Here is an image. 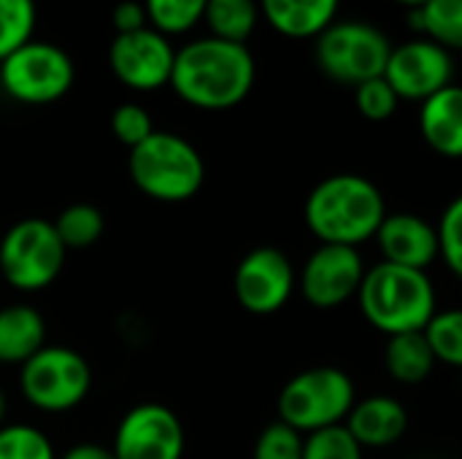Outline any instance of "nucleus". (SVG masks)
Segmentation results:
<instances>
[{"label": "nucleus", "instance_id": "nucleus-1", "mask_svg": "<svg viewBox=\"0 0 462 459\" xmlns=\"http://www.w3.org/2000/svg\"><path fill=\"white\" fill-rule=\"evenodd\" d=\"M254 81L257 62L246 43L203 35L176 49L168 87L192 108L227 111L249 97Z\"/></svg>", "mask_w": 462, "mask_h": 459}, {"label": "nucleus", "instance_id": "nucleus-2", "mask_svg": "<svg viewBox=\"0 0 462 459\" xmlns=\"http://www.w3.org/2000/svg\"><path fill=\"white\" fill-rule=\"evenodd\" d=\"M387 216L382 189L357 173H336L322 179L306 197L303 219L319 243L352 246L374 241Z\"/></svg>", "mask_w": 462, "mask_h": 459}, {"label": "nucleus", "instance_id": "nucleus-3", "mask_svg": "<svg viewBox=\"0 0 462 459\" xmlns=\"http://www.w3.org/2000/svg\"><path fill=\"white\" fill-rule=\"evenodd\" d=\"M357 303L365 322L387 338L422 333L439 311L436 287L428 271L401 268L393 262H379L365 271Z\"/></svg>", "mask_w": 462, "mask_h": 459}, {"label": "nucleus", "instance_id": "nucleus-4", "mask_svg": "<svg viewBox=\"0 0 462 459\" xmlns=\"http://www.w3.org/2000/svg\"><path fill=\"white\" fill-rule=\"evenodd\" d=\"M127 170L133 184L157 203H187L206 181L200 151L187 138L165 130H154L130 149Z\"/></svg>", "mask_w": 462, "mask_h": 459}, {"label": "nucleus", "instance_id": "nucleus-5", "mask_svg": "<svg viewBox=\"0 0 462 459\" xmlns=\"http://www.w3.org/2000/svg\"><path fill=\"white\" fill-rule=\"evenodd\" d=\"M357 403L355 381L346 371L319 365L292 376L279 392V422L303 436L344 425Z\"/></svg>", "mask_w": 462, "mask_h": 459}, {"label": "nucleus", "instance_id": "nucleus-6", "mask_svg": "<svg viewBox=\"0 0 462 459\" xmlns=\"http://www.w3.org/2000/svg\"><path fill=\"white\" fill-rule=\"evenodd\" d=\"M390 51L393 43L384 30L360 19H336L319 38H314L317 68L330 81L346 87L384 76Z\"/></svg>", "mask_w": 462, "mask_h": 459}, {"label": "nucleus", "instance_id": "nucleus-7", "mask_svg": "<svg viewBox=\"0 0 462 459\" xmlns=\"http://www.w3.org/2000/svg\"><path fill=\"white\" fill-rule=\"evenodd\" d=\"M65 254L68 249L51 222L19 219L0 238V276L16 292H41L62 273Z\"/></svg>", "mask_w": 462, "mask_h": 459}, {"label": "nucleus", "instance_id": "nucleus-8", "mask_svg": "<svg viewBox=\"0 0 462 459\" xmlns=\"http://www.w3.org/2000/svg\"><path fill=\"white\" fill-rule=\"evenodd\" d=\"M76 81L70 54L49 41H27L0 62L3 92L22 106H49L62 100Z\"/></svg>", "mask_w": 462, "mask_h": 459}, {"label": "nucleus", "instance_id": "nucleus-9", "mask_svg": "<svg viewBox=\"0 0 462 459\" xmlns=\"http://www.w3.org/2000/svg\"><path fill=\"white\" fill-rule=\"evenodd\" d=\"M24 400L43 414L76 409L92 387L89 363L70 346H43L19 371Z\"/></svg>", "mask_w": 462, "mask_h": 459}, {"label": "nucleus", "instance_id": "nucleus-10", "mask_svg": "<svg viewBox=\"0 0 462 459\" xmlns=\"http://www.w3.org/2000/svg\"><path fill=\"white\" fill-rule=\"evenodd\" d=\"M176 46L154 27L114 35L108 46V68L114 78L133 92H154L171 84Z\"/></svg>", "mask_w": 462, "mask_h": 459}, {"label": "nucleus", "instance_id": "nucleus-11", "mask_svg": "<svg viewBox=\"0 0 462 459\" xmlns=\"http://www.w3.org/2000/svg\"><path fill=\"white\" fill-rule=\"evenodd\" d=\"M365 271L368 268L363 262L360 249L319 243L306 257L303 271L298 276V287L309 306L319 311H333L357 298Z\"/></svg>", "mask_w": 462, "mask_h": 459}, {"label": "nucleus", "instance_id": "nucleus-12", "mask_svg": "<svg viewBox=\"0 0 462 459\" xmlns=\"http://www.w3.org/2000/svg\"><path fill=\"white\" fill-rule=\"evenodd\" d=\"M298 287L295 268L282 249H252L236 268L233 292L238 306L254 317H271L282 311Z\"/></svg>", "mask_w": 462, "mask_h": 459}, {"label": "nucleus", "instance_id": "nucleus-13", "mask_svg": "<svg viewBox=\"0 0 462 459\" xmlns=\"http://www.w3.org/2000/svg\"><path fill=\"white\" fill-rule=\"evenodd\" d=\"M384 78L401 100L425 103L444 87L455 84V60L444 46L420 35L403 41L401 46H393Z\"/></svg>", "mask_w": 462, "mask_h": 459}, {"label": "nucleus", "instance_id": "nucleus-14", "mask_svg": "<svg viewBox=\"0 0 462 459\" xmlns=\"http://www.w3.org/2000/svg\"><path fill=\"white\" fill-rule=\"evenodd\" d=\"M116 459H181L184 427L162 403H141L130 409L114 436Z\"/></svg>", "mask_w": 462, "mask_h": 459}, {"label": "nucleus", "instance_id": "nucleus-15", "mask_svg": "<svg viewBox=\"0 0 462 459\" xmlns=\"http://www.w3.org/2000/svg\"><path fill=\"white\" fill-rule=\"evenodd\" d=\"M374 241L379 243L382 262L401 268L428 271L441 257L439 227L409 211L387 214Z\"/></svg>", "mask_w": 462, "mask_h": 459}, {"label": "nucleus", "instance_id": "nucleus-16", "mask_svg": "<svg viewBox=\"0 0 462 459\" xmlns=\"http://www.w3.org/2000/svg\"><path fill=\"white\" fill-rule=\"evenodd\" d=\"M344 427L363 449H387L409 430V411L390 395H371L355 403Z\"/></svg>", "mask_w": 462, "mask_h": 459}, {"label": "nucleus", "instance_id": "nucleus-17", "mask_svg": "<svg viewBox=\"0 0 462 459\" xmlns=\"http://www.w3.org/2000/svg\"><path fill=\"white\" fill-rule=\"evenodd\" d=\"M420 133L436 154L462 160V84H449L420 103Z\"/></svg>", "mask_w": 462, "mask_h": 459}, {"label": "nucleus", "instance_id": "nucleus-18", "mask_svg": "<svg viewBox=\"0 0 462 459\" xmlns=\"http://www.w3.org/2000/svg\"><path fill=\"white\" fill-rule=\"evenodd\" d=\"M263 19L284 38H319L338 16L341 0H257Z\"/></svg>", "mask_w": 462, "mask_h": 459}, {"label": "nucleus", "instance_id": "nucleus-19", "mask_svg": "<svg viewBox=\"0 0 462 459\" xmlns=\"http://www.w3.org/2000/svg\"><path fill=\"white\" fill-rule=\"evenodd\" d=\"M46 346V319L32 306H5L0 308V363L24 365Z\"/></svg>", "mask_w": 462, "mask_h": 459}, {"label": "nucleus", "instance_id": "nucleus-20", "mask_svg": "<svg viewBox=\"0 0 462 459\" xmlns=\"http://www.w3.org/2000/svg\"><path fill=\"white\" fill-rule=\"evenodd\" d=\"M384 365L393 381L414 387L430 379L436 368L433 349L425 338V333H403L393 335L384 349Z\"/></svg>", "mask_w": 462, "mask_h": 459}, {"label": "nucleus", "instance_id": "nucleus-21", "mask_svg": "<svg viewBox=\"0 0 462 459\" xmlns=\"http://www.w3.org/2000/svg\"><path fill=\"white\" fill-rule=\"evenodd\" d=\"M260 19L263 14L257 0H208L203 11L208 35L230 43H246L254 35Z\"/></svg>", "mask_w": 462, "mask_h": 459}, {"label": "nucleus", "instance_id": "nucleus-22", "mask_svg": "<svg viewBox=\"0 0 462 459\" xmlns=\"http://www.w3.org/2000/svg\"><path fill=\"white\" fill-rule=\"evenodd\" d=\"M411 27L449 54L462 51V0H428L422 8L409 14Z\"/></svg>", "mask_w": 462, "mask_h": 459}, {"label": "nucleus", "instance_id": "nucleus-23", "mask_svg": "<svg viewBox=\"0 0 462 459\" xmlns=\"http://www.w3.org/2000/svg\"><path fill=\"white\" fill-rule=\"evenodd\" d=\"M51 225H54L60 241L65 243V249H89L100 241V235L106 230V219H103L100 208H95L89 203H73V206L62 208Z\"/></svg>", "mask_w": 462, "mask_h": 459}, {"label": "nucleus", "instance_id": "nucleus-24", "mask_svg": "<svg viewBox=\"0 0 462 459\" xmlns=\"http://www.w3.org/2000/svg\"><path fill=\"white\" fill-rule=\"evenodd\" d=\"M146 8L149 27L173 38L195 30L203 22V11L208 0H141Z\"/></svg>", "mask_w": 462, "mask_h": 459}, {"label": "nucleus", "instance_id": "nucleus-25", "mask_svg": "<svg viewBox=\"0 0 462 459\" xmlns=\"http://www.w3.org/2000/svg\"><path fill=\"white\" fill-rule=\"evenodd\" d=\"M422 333L433 349L436 363H444L449 368H462V308L436 311Z\"/></svg>", "mask_w": 462, "mask_h": 459}, {"label": "nucleus", "instance_id": "nucleus-26", "mask_svg": "<svg viewBox=\"0 0 462 459\" xmlns=\"http://www.w3.org/2000/svg\"><path fill=\"white\" fill-rule=\"evenodd\" d=\"M35 22V0H0V62L32 41Z\"/></svg>", "mask_w": 462, "mask_h": 459}, {"label": "nucleus", "instance_id": "nucleus-27", "mask_svg": "<svg viewBox=\"0 0 462 459\" xmlns=\"http://www.w3.org/2000/svg\"><path fill=\"white\" fill-rule=\"evenodd\" d=\"M0 459H57L51 441L32 425L0 427Z\"/></svg>", "mask_w": 462, "mask_h": 459}, {"label": "nucleus", "instance_id": "nucleus-28", "mask_svg": "<svg viewBox=\"0 0 462 459\" xmlns=\"http://www.w3.org/2000/svg\"><path fill=\"white\" fill-rule=\"evenodd\" d=\"M363 446L352 438V433L344 425L317 430L306 436L303 444V459H365Z\"/></svg>", "mask_w": 462, "mask_h": 459}, {"label": "nucleus", "instance_id": "nucleus-29", "mask_svg": "<svg viewBox=\"0 0 462 459\" xmlns=\"http://www.w3.org/2000/svg\"><path fill=\"white\" fill-rule=\"evenodd\" d=\"M355 106L368 122H387L398 111L401 97L390 87V81L384 76H379V78H371V81H363L355 87Z\"/></svg>", "mask_w": 462, "mask_h": 459}, {"label": "nucleus", "instance_id": "nucleus-30", "mask_svg": "<svg viewBox=\"0 0 462 459\" xmlns=\"http://www.w3.org/2000/svg\"><path fill=\"white\" fill-rule=\"evenodd\" d=\"M306 436L284 422L268 425L254 441V459H303Z\"/></svg>", "mask_w": 462, "mask_h": 459}, {"label": "nucleus", "instance_id": "nucleus-31", "mask_svg": "<svg viewBox=\"0 0 462 459\" xmlns=\"http://www.w3.org/2000/svg\"><path fill=\"white\" fill-rule=\"evenodd\" d=\"M111 130L119 143L127 149H135L154 133V119L141 103H122L111 114Z\"/></svg>", "mask_w": 462, "mask_h": 459}, {"label": "nucleus", "instance_id": "nucleus-32", "mask_svg": "<svg viewBox=\"0 0 462 459\" xmlns=\"http://www.w3.org/2000/svg\"><path fill=\"white\" fill-rule=\"evenodd\" d=\"M439 243L447 268L462 281V192L449 200L439 219Z\"/></svg>", "mask_w": 462, "mask_h": 459}, {"label": "nucleus", "instance_id": "nucleus-33", "mask_svg": "<svg viewBox=\"0 0 462 459\" xmlns=\"http://www.w3.org/2000/svg\"><path fill=\"white\" fill-rule=\"evenodd\" d=\"M111 24L116 30V35H125V32H135V30L149 27L143 3L141 0H122V3H116L114 11H111Z\"/></svg>", "mask_w": 462, "mask_h": 459}, {"label": "nucleus", "instance_id": "nucleus-34", "mask_svg": "<svg viewBox=\"0 0 462 459\" xmlns=\"http://www.w3.org/2000/svg\"><path fill=\"white\" fill-rule=\"evenodd\" d=\"M60 459H116L111 449L100 446V444H76L70 446Z\"/></svg>", "mask_w": 462, "mask_h": 459}, {"label": "nucleus", "instance_id": "nucleus-35", "mask_svg": "<svg viewBox=\"0 0 462 459\" xmlns=\"http://www.w3.org/2000/svg\"><path fill=\"white\" fill-rule=\"evenodd\" d=\"M393 3H398V5H403V8H409V11H414V8H422L428 0H393Z\"/></svg>", "mask_w": 462, "mask_h": 459}, {"label": "nucleus", "instance_id": "nucleus-36", "mask_svg": "<svg viewBox=\"0 0 462 459\" xmlns=\"http://www.w3.org/2000/svg\"><path fill=\"white\" fill-rule=\"evenodd\" d=\"M5 411H8V400H5V392L0 390V427L5 422Z\"/></svg>", "mask_w": 462, "mask_h": 459}]
</instances>
